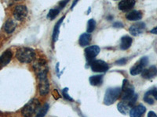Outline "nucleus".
Instances as JSON below:
<instances>
[{
	"mask_svg": "<svg viewBox=\"0 0 157 117\" xmlns=\"http://www.w3.org/2000/svg\"><path fill=\"white\" fill-rule=\"evenodd\" d=\"M49 109V105L48 104H45L42 108H40V110L39 111V112L37 113V115H36V117H44L47 114V112H48Z\"/></svg>",
	"mask_w": 157,
	"mask_h": 117,
	"instance_id": "393cba45",
	"label": "nucleus"
},
{
	"mask_svg": "<svg viewBox=\"0 0 157 117\" xmlns=\"http://www.w3.org/2000/svg\"><path fill=\"white\" fill-rule=\"evenodd\" d=\"M131 109V106L129 105L128 102H126V101H121L118 104V110L121 112L123 115H126V114L129 113Z\"/></svg>",
	"mask_w": 157,
	"mask_h": 117,
	"instance_id": "a211bd4d",
	"label": "nucleus"
},
{
	"mask_svg": "<svg viewBox=\"0 0 157 117\" xmlns=\"http://www.w3.org/2000/svg\"><path fill=\"white\" fill-rule=\"evenodd\" d=\"M148 58L147 57H143L140 59L137 63L134 64V66H133L131 69H130V74L133 75V76H135V75L140 74L141 73L144 69H145V66L148 65Z\"/></svg>",
	"mask_w": 157,
	"mask_h": 117,
	"instance_id": "423d86ee",
	"label": "nucleus"
},
{
	"mask_svg": "<svg viewBox=\"0 0 157 117\" xmlns=\"http://www.w3.org/2000/svg\"><path fill=\"white\" fill-rule=\"evenodd\" d=\"M145 24L143 22H137L133 24L129 29V31L132 35L138 36L145 31Z\"/></svg>",
	"mask_w": 157,
	"mask_h": 117,
	"instance_id": "9d476101",
	"label": "nucleus"
},
{
	"mask_svg": "<svg viewBox=\"0 0 157 117\" xmlns=\"http://www.w3.org/2000/svg\"><path fill=\"white\" fill-rule=\"evenodd\" d=\"M100 47L98 45H92L86 48L84 52H85V56H86V60L91 62L94 60V58L97 56L100 52Z\"/></svg>",
	"mask_w": 157,
	"mask_h": 117,
	"instance_id": "1a4fd4ad",
	"label": "nucleus"
},
{
	"mask_svg": "<svg viewBox=\"0 0 157 117\" xmlns=\"http://www.w3.org/2000/svg\"><path fill=\"white\" fill-rule=\"evenodd\" d=\"M148 117H157V115L154 112L151 111L148 113Z\"/></svg>",
	"mask_w": 157,
	"mask_h": 117,
	"instance_id": "7c9ffc66",
	"label": "nucleus"
},
{
	"mask_svg": "<svg viewBox=\"0 0 157 117\" xmlns=\"http://www.w3.org/2000/svg\"><path fill=\"white\" fill-rule=\"evenodd\" d=\"M91 40V35L89 33H85V34H82V35L79 37L78 39V43L82 47H85L86 45L89 44V43L90 42Z\"/></svg>",
	"mask_w": 157,
	"mask_h": 117,
	"instance_id": "aec40b11",
	"label": "nucleus"
},
{
	"mask_svg": "<svg viewBox=\"0 0 157 117\" xmlns=\"http://www.w3.org/2000/svg\"><path fill=\"white\" fill-rule=\"evenodd\" d=\"M146 111V108L143 105L134 106L130 111V117H141Z\"/></svg>",
	"mask_w": 157,
	"mask_h": 117,
	"instance_id": "f8f14e48",
	"label": "nucleus"
},
{
	"mask_svg": "<svg viewBox=\"0 0 157 117\" xmlns=\"http://www.w3.org/2000/svg\"><path fill=\"white\" fill-rule=\"evenodd\" d=\"M120 95H121V88L120 87H111L107 89L104 98V103L107 105H113Z\"/></svg>",
	"mask_w": 157,
	"mask_h": 117,
	"instance_id": "7ed1b4c3",
	"label": "nucleus"
},
{
	"mask_svg": "<svg viewBox=\"0 0 157 117\" xmlns=\"http://www.w3.org/2000/svg\"><path fill=\"white\" fill-rule=\"evenodd\" d=\"M16 57L18 60L23 63H29L33 61L36 57V51L30 48L23 47L17 51Z\"/></svg>",
	"mask_w": 157,
	"mask_h": 117,
	"instance_id": "f03ea898",
	"label": "nucleus"
},
{
	"mask_svg": "<svg viewBox=\"0 0 157 117\" xmlns=\"http://www.w3.org/2000/svg\"><path fill=\"white\" fill-rule=\"evenodd\" d=\"M120 96H121L123 101L128 102L131 108H133L134 105H135V102L137 99V95L134 93L133 85L127 79L123 81V87L121 89V95Z\"/></svg>",
	"mask_w": 157,
	"mask_h": 117,
	"instance_id": "f257e3e1",
	"label": "nucleus"
},
{
	"mask_svg": "<svg viewBox=\"0 0 157 117\" xmlns=\"http://www.w3.org/2000/svg\"><path fill=\"white\" fill-rule=\"evenodd\" d=\"M144 101H145V102L148 103V104H150V105L154 104L155 98H154V97L152 96V93H151L150 90H148V91H147V92L145 93V96H144Z\"/></svg>",
	"mask_w": 157,
	"mask_h": 117,
	"instance_id": "5701e85b",
	"label": "nucleus"
},
{
	"mask_svg": "<svg viewBox=\"0 0 157 117\" xmlns=\"http://www.w3.org/2000/svg\"><path fill=\"white\" fill-rule=\"evenodd\" d=\"M151 93H152V96L154 97L155 100H157V88H153L152 90H150Z\"/></svg>",
	"mask_w": 157,
	"mask_h": 117,
	"instance_id": "cd10ccee",
	"label": "nucleus"
},
{
	"mask_svg": "<svg viewBox=\"0 0 157 117\" xmlns=\"http://www.w3.org/2000/svg\"><path fill=\"white\" fill-rule=\"evenodd\" d=\"M40 102L37 98H32L24 106L22 109V115L25 117H31L38 110Z\"/></svg>",
	"mask_w": 157,
	"mask_h": 117,
	"instance_id": "20e7f679",
	"label": "nucleus"
},
{
	"mask_svg": "<svg viewBox=\"0 0 157 117\" xmlns=\"http://www.w3.org/2000/svg\"><path fill=\"white\" fill-rule=\"evenodd\" d=\"M90 68L92 71L96 73H105L109 66L108 63L102 60H92L90 62Z\"/></svg>",
	"mask_w": 157,
	"mask_h": 117,
	"instance_id": "0eeeda50",
	"label": "nucleus"
},
{
	"mask_svg": "<svg viewBox=\"0 0 157 117\" xmlns=\"http://www.w3.org/2000/svg\"><path fill=\"white\" fill-rule=\"evenodd\" d=\"M78 0H75V1H74L73 3H72V5H71V9H73L74 6H75V5H76V3H77V2H78Z\"/></svg>",
	"mask_w": 157,
	"mask_h": 117,
	"instance_id": "473e14b6",
	"label": "nucleus"
},
{
	"mask_svg": "<svg viewBox=\"0 0 157 117\" xmlns=\"http://www.w3.org/2000/svg\"><path fill=\"white\" fill-rule=\"evenodd\" d=\"M17 27V23L12 20H8L4 25V30L7 34H11Z\"/></svg>",
	"mask_w": 157,
	"mask_h": 117,
	"instance_id": "6ab92c4d",
	"label": "nucleus"
},
{
	"mask_svg": "<svg viewBox=\"0 0 157 117\" xmlns=\"http://www.w3.org/2000/svg\"><path fill=\"white\" fill-rule=\"evenodd\" d=\"M127 62V59L126 58H122L120 60L116 61V64H120V65H123Z\"/></svg>",
	"mask_w": 157,
	"mask_h": 117,
	"instance_id": "c85d7f7f",
	"label": "nucleus"
},
{
	"mask_svg": "<svg viewBox=\"0 0 157 117\" xmlns=\"http://www.w3.org/2000/svg\"><path fill=\"white\" fill-rule=\"evenodd\" d=\"M12 58V51L10 50H6V51L0 56V69L3 66H6Z\"/></svg>",
	"mask_w": 157,
	"mask_h": 117,
	"instance_id": "4468645a",
	"label": "nucleus"
},
{
	"mask_svg": "<svg viewBox=\"0 0 157 117\" xmlns=\"http://www.w3.org/2000/svg\"><path fill=\"white\" fill-rule=\"evenodd\" d=\"M68 88H64V90H62L63 95H64V97L65 99L68 100V101H73V99H72V98H71L69 96V94H68Z\"/></svg>",
	"mask_w": 157,
	"mask_h": 117,
	"instance_id": "a878e982",
	"label": "nucleus"
},
{
	"mask_svg": "<svg viewBox=\"0 0 157 117\" xmlns=\"http://www.w3.org/2000/svg\"><path fill=\"white\" fill-rule=\"evenodd\" d=\"M103 81V76L102 75H94L90 77V83L93 86H99Z\"/></svg>",
	"mask_w": 157,
	"mask_h": 117,
	"instance_id": "412c9836",
	"label": "nucleus"
},
{
	"mask_svg": "<svg viewBox=\"0 0 157 117\" xmlns=\"http://www.w3.org/2000/svg\"><path fill=\"white\" fill-rule=\"evenodd\" d=\"M64 19V16H62L61 19L59 20L57 23H56V25L54 26V30H53V35H52V39H53V42H56L58 38V35H59V30H60V27H61V25L62 23L63 20Z\"/></svg>",
	"mask_w": 157,
	"mask_h": 117,
	"instance_id": "f3484780",
	"label": "nucleus"
},
{
	"mask_svg": "<svg viewBox=\"0 0 157 117\" xmlns=\"http://www.w3.org/2000/svg\"><path fill=\"white\" fill-rule=\"evenodd\" d=\"M157 75V68L152 66L148 69H144L141 72V76L145 79H152Z\"/></svg>",
	"mask_w": 157,
	"mask_h": 117,
	"instance_id": "ddd939ff",
	"label": "nucleus"
},
{
	"mask_svg": "<svg viewBox=\"0 0 157 117\" xmlns=\"http://www.w3.org/2000/svg\"><path fill=\"white\" fill-rule=\"evenodd\" d=\"M113 27H119V28H120V27H123V24L121 23V22H116V23H115L114 24H113Z\"/></svg>",
	"mask_w": 157,
	"mask_h": 117,
	"instance_id": "c756f323",
	"label": "nucleus"
},
{
	"mask_svg": "<svg viewBox=\"0 0 157 117\" xmlns=\"http://www.w3.org/2000/svg\"><path fill=\"white\" fill-rule=\"evenodd\" d=\"M126 18L128 20H132V21L140 20L142 18V12L138 10H133L129 12V13H127Z\"/></svg>",
	"mask_w": 157,
	"mask_h": 117,
	"instance_id": "dca6fc26",
	"label": "nucleus"
},
{
	"mask_svg": "<svg viewBox=\"0 0 157 117\" xmlns=\"http://www.w3.org/2000/svg\"><path fill=\"white\" fill-rule=\"evenodd\" d=\"M95 27H96V21L94 19L89 20L87 23V28H86L87 33H89V34L92 33L95 30Z\"/></svg>",
	"mask_w": 157,
	"mask_h": 117,
	"instance_id": "b1692460",
	"label": "nucleus"
},
{
	"mask_svg": "<svg viewBox=\"0 0 157 117\" xmlns=\"http://www.w3.org/2000/svg\"><path fill=\"white\" fill-rule=\"evenodd\" d=\"M61 9L59 7L54 8V9H51L49 12L48 15H47V18H49L50 20H54V18L57 17V15L59 14V12H61Z\"/></svg>",
	"mask_w": 157,
	"mask_h": 117,
	"instance_id": "4be33fe9",
	"label": "nucleus"
},
{
	"mask_svg": "<svg viewBox=\"0 0 157 117\" xmlns=\"http://www.w3.org/2000/svg\"><path fill=\"white\" fill-rule=\"evenodd\" d=\"M15 1H18V0H15Z\"/></svg>",
	"mask_w": 157,
	"mask_h": 117,
	"instance_id": "72a5a7b5",
	"label": "nucleus"
},
{
	"mask_svg": "<svg viewBox=\"0 0 157 117\" xmlns=\"http://www.w3.org/2000/svg\"><path fill=\"white\" fill-rule=\"evenodd\" d=\"M133 39L130 36H123L121 38V42H120V48L122 50H127L131 46L132 44Z\"/></svg>",
	"mask_w": 157,
	"mask_h": 117,
	"instance_id": "2eb2a0df",
	"label": "nucleus"
},
{
	"mask_svg": "<svg viewBox=\"0 0 157 117\" xmlns=\"http://www.w3.org/2000/svg\"><path fill=\"white\" fill-rule=\"evenodd\" d=\"M39 79V94L41 95H46L48 94L50 90V83H49L47 73H42L37 74Z\"/></svg>",
	"mask_w": 157,
	"mask_h": 117,
	"instance_id": "39448f33",
	"label": "nucleus"
},
{
	"mask_svg": "<svg viewBox=\"0 0 157 117\" xmlns=\"http://www.w3.org/2000/svg\"><path fill=\"white\" fill-rule=\"evenodd\" d=\"M135 2V0H122L119 3V9L123 12L129 11L134 8Z\"/></svg>",
	"mask_w": 157,
	"mask_h": 117,
	"instance_id": "9b49d317",
	"label": "nucleus"
},
{
	"mask_svg": "<svg viewBox=\"0 0 157 117\" xmlns=\"http://www.w3.org/2000/svg\"><path fill=\"white\" fill-rule=\"evenodd\" d=\"M13 16H14L17 20L21 21L24 19H25V17L28 15L27 7L24 5H17L14 9H13Z\"/></svg>",
	"mask_w": 157,
	"mask_h": 117,
	"instance_id": "6e6552de",
	"label": "nucleus"
},
{
	"mask_svg": "<svg viewBox=\"0 0 157 117\" xmlns=\"http://www.w3.org/2000/svg\"><path fill=\"white\" fill-rule=\"evenodd\" d=\"M151 33H152V34H157V27H155V28H153L152 29V30H151Z\"/></svg>",
	"mask_w": 157,
	"mask_h": 117,
	"instance_id": "2f4dec72",
	"label": "nucleus"
},
{
	"mask_svg": "<svg viewBox=\"0 0 157 117\" xmlns=\"http://www.w3.org/2000/svg\"><path fill=\"white\" fill-rule=\"evenodd\" d=\"M68 1L69 0H63V1H61V2H60V3H59V6L58 7L60 8L61 9H62L65 6V5H67V3L68 2Z\"/></svg>",
	"mask_w": 157,
	"mask_h": 117,
	"instance_id": "bb28decb",
	"label": "nucleus"
}]
</instances>
